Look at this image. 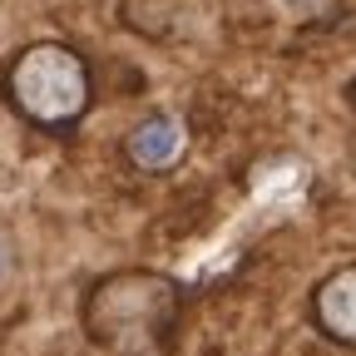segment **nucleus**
<instances>
[{"label": "nucleus", "mask_w": 356, "mask_h": 356, "mask_svg": "<svg viewBox=\"0 0 356 356\" xmlns=\"http://www.w3.org/2000/svg\"><path fill=\"white\" fill-rule=\"evenodd\" d=\"M188 292L159 267H109L79 292V337L95 356H168Z\"/></svg>", "instance_id": "nucleus-1"}, {"label": "nucleus", "mask_w": 356, "mask_h": 356, "mask_svg": "<svg viewBox=\"0 0 356 356\" xmlns=\"http://www.w3.org/2000/svg\"><path fill=\"white\" fill-rule=\"evenodd\" d=\"M0 99L40 134H74L95 109V65L70 40H30L0 65Z\"/></svg>", "instance_id": "nucleus-2"}, {"label": "nucleus", "mask_w": 356, "mask_h": 356, "mask_svg": "<svg viewBox=\"0 0 356 356\" xmlns=\"http://www.w3.org/2000/svg\"><path fill=\"white\" fill-rule=\"evenodd\" d=\"M119 25L149 44H188L208 30L213 0H119Z\"/></svg>", "instance_id": "nucleus-3"}, {"label": "nucleus", "mask_w": 356, "mask_h": 356, "mask_svg": "<svg viewBox=\"0 0 356 356\" xmlns=\"http://www.w3.org/2000/svg\"><path fill=\"white\" fill-rule=\"evenodd\" d=\"M188 144H193V134H188V119L184 114H173V109H149L139 124H134L124 134V163L134 173H144V178H163L173 173L178 163L188 159Z\"/></svg>", "instance_id": "nucleus-4"}, {"label": "nucleus", "mask_w": 356, "mask_h": 356, "mask_svg": "<svg viewBox=\"0 0 356 356\" xmlns=\"http://www.w3.org/2000/svg\"><path fill=\"white\" fill-rule=\"evenodd\" d=\"M307 317L332 346L356 351V257L337 262L332 273H322L307 292Z\"/></svg>", "instance_id": "nucleus-5"}, {"label": "nucleus", "mask_w": 356, "mask_h": 356, "mask_svg": "<svg viewBox=\"0 0 356 356\" xmlns=\"http://www.w3.org/2000/svg\"><path fill=\"white\" fill-rule=\"evenodd\" d=\"M346 163L356 173V79L346 84Z\"/></svg>", "instance_id": "nucleus-6"}, {"label": "nucleus", "mask_w": 356, "mask_h": 356, "mask_svg": "<svg viewBox=\"0 0 356 356\" xmlns=\"http://www.w3.org/2000/svg\"><path fill=\"white\" fill-rule=\"evenodd\" d=\"M15 277V238H10V228L0 222V287H6Z\"/></svg>", "instance_id": "nucleus-7"}]
</instances>
